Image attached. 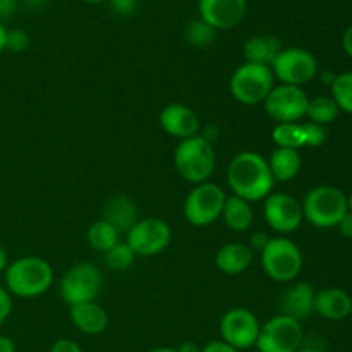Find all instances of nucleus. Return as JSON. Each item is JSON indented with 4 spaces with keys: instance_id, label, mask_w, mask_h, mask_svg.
<instances>
[{
    "instance_id": "obj_1",
    "label": "nucleus",
    "mask_w": 352,
    "mask_h": 352,
    "mask_svg": "<svg viewBox=\"0 0 352 352\" xmlns=\"http://www.w3.org/2000/svg\"><path fill=\"white\" fill-rule=\"evenodd\" d=\"M227 186L232 196L250 203L267 198L275 188L267 158L251 150L237 153L227 167Z\"/></svg>"
},
{
    "instance_id": "obj_2",
    "label": "nucleus",
    "mask_w": 352,
    "mask_h": 352,
    "mask_svg": "<svg viewBox=\"0 0 352 352\" xmlns=\"http://www.w3.org/2000/svg\"><path fill=\"white\" fill-rule=\"evenodd\" d=\"M3 287L10 296L33 299L43 296L54 282V268L40 256H23L10 261L3 272Z\"/></svg>"
},
{
    "instance_id": "obj_3",
    "label": "nucleus",
    "mask_w": 352,
    "mask_h": 352,
    "mask_svg": "<svg viewBox=\"0 0 352 352\" xmlns=\"http://www.w3.org/2000/svg\"><path fill=\"white\" fill-rule=\"evenodd\" d=\"M174 165L177 174L191 184H201L212 179L217 167L213 144L203 136H192L179 141L174 151Z\"/></svg>"
},
{
    "instance_id": "obj_4",
    "label": "nucleus",
    "mask_w": 352,
    "mask_h": 352,
    "mask_svg": "<svg viewBox=\"0 0 352 352\" xmlns=\"http://www.w3.org/2000/svg\"><path fill=\"white\" fill-rule=\"evenodd\" d=\"M302 217L318 229H332L339 226L349 206L347 196L336 186H316L306 192L301 203Z\"/></svg>"
},
{
    "instance_id": "obj_5",
    "label": "nucleus",
    "mask_w": 352,
    "mask_h": 352,
    "mask_svg": "<svg viewBox=\"0 0 352 352\" xmlns=\"http://www.w3.org/2000/svg\"><path fill=\"white\" fill-rule=\"evenodd\" d=\"M260 260L267 277L278 284L294 282L305 263L299 246L287 236L270 237L267 246L260 251Z\"/></svg>"
},
{
    "instance_id": "obj_6",
    "label": "nucleus",
    "mask_w": 352,
    "mask_h": 352,
    "mask_svg": "<svg viewBox=\"0 0 352 352\" xmlns=\"http://www.w3.org/2000/svg\"><path fill=\"white\" fill-rule=\"evenodd\" d=\"M274 86L275 78L270 65L251 64V62H244L239 67H236L229 81L232 98L246 107L263 103Z\"/></svg>"
},
{
    "instance_id": "obj_7",
    "label": "nucleus",
    "mask_w": 352,
    "mask_h": 352,
    "mask_svg": "<svg viewBox=\"0 0 352 352\" xmlns=\"http://www.w3.org/2000/svg\"><path fill=\"white\" fill-rule=\"evenodd\" d=\"M227 195L215 182L196 184L188 192L182 205L184 219L195 227H208L222 217Z\"/></svg>"
},
{
    "instance_id": "obj_8",
    "label": "nucleus",
    "mask_w": 352,
    "mask_h": 352,
    "mask_svg": "<svg viewBox=\"0 0 352 352\" xmlns=\"http://www.w3.org/2000/svg\"><path fill=\"white\" fill-rule=\"evenodd\" d=\"M102 284L103 277L98 267L93 263H76L62 275L58 294L62 301L71 308L81 302L96 301L102 291Z\"/></svg>"
},
{
    "instance_id": "obj_9",
    "label": "nucleus",
    "mask_w": 352,
    "mask_h": 352,
    "mask_svg": "<svg viewBox=\"0 0 352 352\" xmlns=\"http://www.w3.org/2000/svg\"><path fill=\"white\" fill-rule=\"evenodd\" d=\"M270 67L275 81L299 88L308 85L318 74V62L315 55L301 47L282 48Z\"/></svg>"
},
{
    "instance_id": "obj_10",
    "label": "nucleus",
    "mask_w": 352,
    "mask_h": 352,
    "mask_svg": "<svg viewBox=\"0 0 352 352\" xmlns=\"http://www.w3.org/2000/svg\"><path fill=\"white\" fill-rule=\"evenodd\" d=\"M172 241V229L165 220L150 217L140 219L129 232L126 234V243L136 256H157L164 253Z\"/></svg>"
},
{
    "instance_id": "obj_11",
    "label": "nucleus",
    "mask_w": 352,
    "mask_h": 352,
    "mask_svg": "<svg viewBox=\"0 0 352 352\" xmlns=\"http://www.w3.org/2000/svg\"><path fill=\"white\" fill-rule=\"evenodd\" d=\"M302 337L301 322L278 313L261 325L254 347L258 352H296Z\"/></svg>"
},
{
    "instance_id": "obj_12",
    "label": "nucleus",
    "mask_w": 352,
    "mask_h": 352,
    "mask_svg": "<svg viewBox=\"0 0 352 352\" xmlns=\"http://www.w3.org/2000/svg\"><path fill=\"white\" fill-rule=\"evenodd\" d=\"M309 96L299 86L275 85L263 102L267 116L275 124L299 122L306 117Z\"/></svg>"
},
{
    "instance_id": "obj_13",
    "label": "nucleus",
    "mask_w": 352,
    "mask_h": 352,
    "mask_svg": "<svg viewBox=\"0 0 352 352\" xmlns=\"http://www.w3.org/2000/svg\"><path fill=\"white\" fill-rule=\"evenodd\" d=\"M261 323L248 308H230L220 318V337L234 349L243 351L256 346Z\"/></svg>"
},
{
    "instance_id": "obj_14",
    "label": "nucleus",
    "mask_w": 352,
    "mask_h": 352,
    "mask_svg": "<svg viewBox=\"0 0 352 352\" xmlns=\"http://www.w3.org/2000/svg\"><path fill=\"white\" fill-rule=\"evenodd\" d=\"M263 201V219L274 232L287 236L301 227L302 220H305L302 206L294 196L274 191Z\"/></svg>"
},
{
    "instance_id": "obj_15",
    "label": "nucleus",
    "mask_w": 352,
    "mask_h": 352,
    "mask_svg": "<svg viewBox=\"0 0 352 352\" xmlns=\"http://www.w3.org/2000/svg\"><path fill=\"white\" fill-rule=\"evenodd\" d=\"M198 12L213 30H232L246 17L248 0H198Z\"/></svg>"
},
{
    "instance_id": "obj_16",
    "label": "nucleus",
    "mask_w": 352,
    "mask_h": 352,
    "mask_svg": "<svg viewBox=\"0 0 352 352\" xmlns=\"http://www.w3.org/2000/svg\"><path fill=\"white\" fill-rule=\"evenodd\" d=\"M160 126L170 138L182 141L198 136L201 131V120L198 113L184 103H168L160 112Z\"/></svg>"
},
{
    "instance_id": "obj_17",
    "label": "nucleus",
    "mask_w": 352,
    "mask_h": 352,
    "mask_svg": "<svg viewBox=\"0 0 352 352\" xmlns=\"http://www.w3.org/2000/svg\"><path fill=\"white\" fill-rule=\"evenodd\" d=\"M315 294L316 291L308 282H291V285L278 298L280 315L289 316L292 320H298V322L309 318L311 313H315L313 311Z\"/></svg>"
},
{
    "instance_id": "obj_18",
    "label": "nucleus",
    "mask_w": 352,
    "mask_h": 352,
    "mask_svg": "<svg viewBox=\"0 0 352 352\" xmlns=\"http://www.w3.org/2000/svg\"><path fill=\"white\" fill-rule=\"evenodd\" d=\"M313 311L330 322H342L352 313V298L344 289H322L315 294Z\"/></svg>"
},
{
    "instance_id": "obj_19",
    "label": "nucleus",
    "mask_w": 352,
    "mask_h": 352,
    "mask_svg": "<svg viewBox=\"0 0 352 352\" xmlns=\"http://www.w3.org/2000/svg\"><path fill=\"white\" fill-rule=\"evenodd\" d=\"M69 315H71L72 325L86 336H100L109 327V313L96 301L71 306Z\"/></svg>"
},
{
    "instance_id": "obj_20",
    "label": "nucleus",
    "mask_w": 352,
    "mask_h": 352,
    "mask_svg": "<svg viewBox=\"0 0 352 352\" xmlns=\"http://www.w3.org/2000/svg\"><path fill=\"white\" fill-rule=\"evenodd\" d=\"M102 220L113 227L122 236L131 230V227L138 222L136 203L126 195H116L109 198L103 205Z\"/></svg>"
},
{
    "instance_id": "obj_21",
    "label": "nucleus",
    "mask_w": 352,
    "mask_h": 352,
    "mask_svg": "<svg viewBox=\"0 0 352 352\" xmlns=\"http://www.w3.org/2000/svg\"><path fill=\"white\" fill-rule=\"evenodd\" d=\"M254 251L244 243H227L217 251L215 265L222 274L237 277L253 265Z\"/></svg>"
},
{
    "instance_id": "obj_22",
    "label": "nucleus",
    "mask_w": 352,
    "mask_h": 352,
    "mask_svg": "<svg viewBox=\"0 0 352 352\" xmlns=\"http://www.w3.org/2000/svg\"><path fill=\"white\" fill-rule=\"evenodd\" d=\"M267 162L275 182H289L296 179L302 165L299 150H291V148H275Z\"/></svg>"
},
{
    "instance_id": "obj_23",
    "label": "nucleus",
    "mask_w": 352,
    "mask_h": 352,
    "mask_svg": "<svg viewBox=\"0 0 352 352\" xmlns=\"http://www.w3.org/2000/svg\"><path fill=\"white\" fill-rule=\"evenodd\" d=\"M282 43L278 38L272 34H256V36L248 38L243 47V54L246 62L251 64L272 65L277 55L280 54Z\"/></svg>"
},
{
    "instance_id": "obj_24",
    "label": "nucleus",
    "mask_w": 352,
    "mask_h": 352,
    "mask_svg": "<svg viewBox=\"0 0 352 352\" xmlns=\"http://www.w3.org/2000/svg\"><path fill=\"white\" fill-rule=\"evenodd\" d=\"M220 219L234 232H246L254 223L253 203L237 196H227Z\"/></svg>"
},
{
    "instance_id": "obj_25",
    "label": "nucleus",
    "mask_w": 352,
    "mask_h": 352,
    "mask_svg": "<svg viewBox=\"0 0 352 352\" xmlns=\"http://www.w3.org/2000/svg\"><path fill=\"white\" fill-rule=\"evenodd\" d=\"M86 239H88V244L93 250L105 254L107 251L112 250L116 244L120 243V234L117 232L110 223H107L105 220L100 219L88 227Z\"/></svg>"
},
{
    "instance_id": "obj_26",
    "label": "nucleus",
    "mask_w": 352,
    "mask_h": 352,
    "mask_svg": "<svg viewBox=\"0 0 352 352\" xmlns=\"http://www.w3.org/2000/svg\"><path fill=\"white\" fill-rule=\"evenodd\" d=\"M272 141H274L275 148L301 150V148H305V133H302V124L299 122L275 124V127L272 129Z\"/></svg>"
},
{
    "instance_id": "obj_27",
    "label": "nucleus",
    "mask_w": 352,
    "mask_h": 352,
    "mask_svg": "<svg viewBox=\"0 0 352 352\" xmlns=\"http://www.w3.org/2000/svg\"><path fill=\"white\" fill-rule=\"evenodd\" d=\"M339 112V107L333 102L332 96H315V98H309L306 117L309 119V122L325 127L337 119Z\"/></svg>"
},
{
    "instance_id": "obj_28",
    "label": "nucleus",
    "mask_w": 352,
    "mask_h": 352,
    "mask_svg": "<svg viewBox=\"0 0 352 352\" xmlns=\"http://www.w3.org/2000/svg\"><path fill=\"white\" fill-rule=\"evenodd\" d=\"M217 30L203 19H195L184 28V40L195 48H206L215 41Z\"/></svg>"
},
{
    "instance_id": "obj_29",
    "label": "nucleus",
    "mask_w": 352,
    "mask_h": 352,
    "mask_svg": "<svg viewBox=\"0 0 352 352\" xmlns=\"http://www.w3.org/2000/svg\"><path fill=\"white\" fill-rule=\"evenodd\" d=\"M330 88H332V100L337 103L340 112L352 116V72L336 76Z\"/></svg>"
},
{
    "instance_id": "obj_30",
    "label": "nucleus",
    "mask_w": 352,
    "mask_h": 352,
    "mask_svg": "<svg viewBox=\"0 0 352 352\" xmlns=\"http://www.w3.org/2000/svg\"><path fill=\"white\" fill-rule=\"evenodd\" d=\"M105 265L109 270L112 272H126L133 267L134 260H136V254L134 251L127 246L126 241H120L119 244L112 248V250L107 251L105 254Z\"/></svg>"
},
{
    "instance_id": "obj_31",
    "label": "nucleus",
    "mask_w": 352,
    "mask_h": 352,
    "mask_svg": "<svg viewBox=\"0 0 352 352\" xmlns=\"http://www.w3.org/2000/svg\"><path fill=\"white\" fill-rule=\"evenodd\" d=\"M30 34L21 28H14V30H7L6 38V50L12 52V54H23L30 48Z\"/></svg>"
},
{
    "instance_id": "obj_32",
    "label": "nucleus",
    "mask_w": 352,
    "mask_h": 352,
    "mask_svg": "<svg viewBox=\"0 0 352 352\" xmlns=\"http://www.w3.org/2000/svg\"><path fill=\"white\" fill-rule=\"evenodd\" d=\"M302 133H305V148H318L327 141L325 127L315 122L302 124Z\"/></svg>"
},
{
    "instance_id": "obj_33",
    "label": "nucleus",
    "mask_w": 352,
    "mask_h": 352,
    "mask_svg": "<svg viewBox=\"0 0 352 352\" xmlns=\"http://www.w3.org/2000/svg\"><path fill=\"white\" fill-rule=\"evenodd\" d=\"M109 3L113 14L126 17V16H131V14L138 9L140 0H109Z\"/></svg>"
},
{
    "instance_id": "obj_34",
    "label": "nucleus",
    "mask_w": 352,
    "mask_h": 352,
    "mask_svg": "<svg viewBox=\"0 0 352 352\" xmlns=\"http://www.w3.org/2000/svg\"><path fill=\"white\" fill-rule=\"evenodd\" d=\"M296 352H327V344L318 336L302 337V342L299 344Z\"/></svg>"
},
{
    "instance_id": "obj_35",
    "label": "nucleus",
    "mask_w": 352,
    "mask_h": 352,
    "mask_svg": "<svg viewBox=\"0 0 352 352\" xmlns=\"http://www.w3.org/2000/svg\"><path fill=\"white\" fill-rule=\"evenodd\" d=\"M10 313H12V296L3 285H0V325L9 320Z\"/></svg>"
},
{
    "instance_id": "obj_36",
    "label": "nucleus",
    "mask_w": 352,
    "mask_h": 352,
    "mask_svg": "<svg viewBox=\"0 0 352 352\" xmlns=\"http://www.w3.org/2000/svg\"><path fill=\"white\" fill-rule=\"evenodd\" d=\"M50 352H82V349L78 342H74V340L58 339L57 342H54Z\"/></svg>"
},
{
    "instance_id": "obj_37",
    "label": "nucleus",
    "mask_w": 352,
    "mask_h": 352,
    "mask_svg": "<svg viewBox=\"0 0 352 352\" xmlns=\"http://www.w3.org/2000/svg\"><path fill=\"white\" fill-rule=\"evenodd\" d=\"M270 241V236L267 232H253L250 237V244L248 246L251 248L253 251H261Z\"/></svg>"
},
{
    "instance_id": "obj_38",
    "label": "nucleus",
    "mask_w": 352,
    "mask_h": 352,
    "mask_svg": "<svg viewBox=\"0 0 352 352\" xmlns=\"http://www.w3.org/2000/svg\"><path fill=\"white\" fill-rule=\"evenodd\" d=\"M201 352H241L237 349H234L232 346L226 344L223 340H212V342L205 344L201 347Z\"/></svg>"
},
{
    "instance_id": "obj_39",
    "label": "nucleus",
    "mask_w": 352,
    "mask_h": 352,
    "mask_svg": "<svg viewBox=\"0 0 352 352\" xmlns=\"http://www.w3.org/2000/svg\"><path fill=\"white\" fill-rule=\"evenodd\" d=\"M219 134H220L219 127L213 126V124H208V126L201 127V131H199V136H203L206 141H208V143H212V144L219 140Z\"/></svg>"
},
{
    "instance_id": "obj_40",
    "label": "nucleus",
    "mask_w": 352,
    "mask_h": 352,
    "mask_svg": "<svg viewBox=\"0 0 352 352\" xmlns=\"http://www.w3.org/2000/svg\"><path fill=\"white\" fill-rule=\"evenodd\" d=\"M16 10V0H0V23L10 17Z\"/></svg>"
},
{
    "instance_id": "obj_41",
    "label": "nucleus",
    "mask_w": 352,
    "mask_h": 352,
    "mask_svg": "<svg viewBox=\"0 0 352 352\" xmlns=\"http://www.w3.org/2000/svg\"><path fill=\"white\" fill-rule=\"evenodd\" d=\"M337 227H339L340 234H342L344 237H349V239H352V213L347 212Z\"/></svg>"
},
{
    "instance_id": "obj_42",
    "label": "nucleus",
    "mask_w": 352,
    "mask_h": 352,
    "mask_svg": "<svg viewBox=\"0 0 352 352\" xmlns=\"http://www.w3.org/2000/svg\"><path fill=\"white\" fill-rule=\"evenodd\" d=\"M342 48L346 52V55L349 58H352V24L344 31L342 34Z\"/></svg>"
},
{
    "instance_id": "obj_43",
    "label": "nucleus",
    "mask_w": 352,
    "mask_h": 352,
    "mask_svg": "<svg viewBox=\"0 0 352 352\" xmlns=\"http://www.w3.org/2000/svg\"><path fill=\"white\" fill-rule=\"evenodd\" d=\"M0 352H16V344L10 337L0 336Z\"/></svg>"
},
{
    "instance_id": "obj_44",
    "label": "nucleus",
    "mask_w": 352,
    "mask_h": 352,
    "mask_svg": "<svg viewBox=\"0 0 352 352\" xmlns=\"http://www.w3.org/2000/svg\"><path fill=\"white\" fill-rule=\"evenodd\" d=\"M177 352H201V346H198L192 340H188V342H182L181 346L177 347Z\"/></svg>"
},
{
    "instance_id": "obj_45",
    "label": "nucleus",
    "mask_w": 352,
    "mask_h": 352,
    "mask_svg": "<svg viewBox=\"0 0 352 352\" xmlns=\"http://www.w3.org/2000/svg\"><path fill=\"white\" fill-rule=\"evenodd\" d=\"M7 267H9V256H7L6 248L0 244V274H3Z\"/></svg>"
},
{
    "instance_id": "obj_46",
    "label": "nucleus",
    "mask_w": 352,
    "mask_h": 352,
    "mask_svg": "<svg viewBox=\"0 0 352 352\" xmlns=\"http://www.w3.org/2000/svg\"><path fill=\"white\" fill-rule=\"evenodd\" d=\"M6 38H7V28L0 23V54L6 50Z\"/></svg>"
},
{
    "instance_id": "obj_47",
    "label": "nucleus",
    "mask_w": 352,
    "mask_h": 352,
    "mask_svg": "<svg viewBox=\"0 0 352 352\" xmlns=\"http://www.w3.org/2000/svg\"><path fill=\"white\" fill-rule=\"evenodd\" d=\"M333 79H336V74H332V72H322V82H323V85L332 86Z\"/></svg>"
},
{
    "instance_id": "obj_48",
    "label": "nucleus",
    "mask_w": 352,
    "mask_h": 352,
    "mask_svg": "<svg viewBox=\"0 0 352 352\" xmlns=\"http://www.w3.org/2000/svg\"><path fill=\"white\" fill-rule=\"evenodd\" d=\"M148 352H177V349H174V347H153V349H150Z\"/></svg>"
},
{
    "instance_id": "obj_49",
    "label": "nucleus",
    "mask_w": 352,
    "mask_h": 352,
    "mask_svg": "<svg viewBox=\"0 0 352 352\" xmlns=\"http://www.w3.org/2000/svg\"><path fill=\"white\" fill-rule=\"evenodd\" d=\"M82 2H86V3H102V2H107V0H82Z\"/></svg>"
},
{
    "instance_id": "obj_50",
    "label": "nucleus",
    "mask_w": 352,
    "mask_h": 352,
    "mask_svg": "<svg viewBox=\"0 0 352 352\" xmlns=\"http://www.w3.org/2000/svg\"><path fill=\"white\" fill-rule=\"evenodd\" d=\"M347 206H349V212L352 213V192H351L349 198H347Z\"/></svg>"
}]
</instances>
